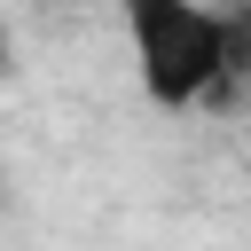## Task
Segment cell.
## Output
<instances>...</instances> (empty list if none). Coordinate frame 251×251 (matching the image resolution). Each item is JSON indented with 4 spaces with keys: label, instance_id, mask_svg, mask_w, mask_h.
<instances>
[{
    "label": "cell",
    "instance_id": "obj_1",
    "mask_svg": "<svg viewBox=\"0 0 251 251\" xmlns=\"http://www.w3.org/2000/svg\"><path fill=\"white\" fill-rule=\"evenodd\" d=\"M133 78L157 110L227 102V8L204 0H118Z\"/></svg>",
    "mask_w": 251,
    "mask_h": 251
},
{
    "label": "cell",
    "instance_id": "obj_2",
    "mask_svg": "<svg viewBox=\"0 0 251 251\" xmlns=\"http://www.w3.org/2000/svg\"><path fill=\"white\" fill-rule=\"evenodd\" d=\"M251 94V0L227 8V102Z\"/></svg>",
    "mask_w": 251,
    "mask_h": 251
}]
</instances>
